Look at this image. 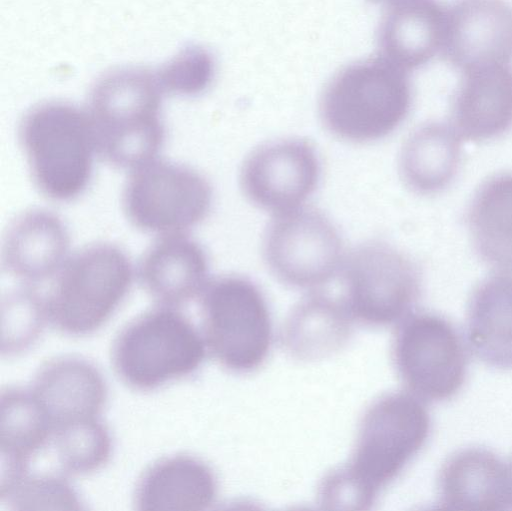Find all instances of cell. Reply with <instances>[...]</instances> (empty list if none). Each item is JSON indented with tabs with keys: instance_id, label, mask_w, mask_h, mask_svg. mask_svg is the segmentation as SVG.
Instances as JSON below:
<instances>
[{
	"instance_id": "cell-2",
	"label": "cell",
	"mask_w": 512,
	"mask_h": 511,
	"mask_svg": "<svg viewBox=\"0 0 512 511\" xmlns=\"http://www.w3.org/2000/svg\"><path fill=\"white\" fill-rule=\"evenodd\" d=\"M164 93L157 70L125 67L98 78L87 111L96 153L120 168L134 169L155 159L165 140L160 115Z\"/></svg>"
},
{
	"instance_id": "cell-26",
	"label": "cell",
	"mask_w": 512,
	"mask_h": 511,
	"mask_svg": "<svg viewBox=\"0 0 512 511\" xmlns=\"http://www.w3.org/2000/svg\"><path fill=\"white\" fill-rule=\"evenodd\" d=\"M49 445L64 474H88L110 459L112 442L106 426L98 418L52 428Z\"/></svg>"
},
{
	"instance_id": "cell-23",
	"label": "cell",
	"mask_w": 512,
	"mask_h": 511,
	"mask_svg": "<svg viewBox=\"0 0 512 511\" xmlns=\"http://www.w3.org/2000/svg\"><path fill=\"white\" fill-rule=\"evenodd\" d=\"M458 134L443 123L417 128L405 141L400 154L401 177L412 191L428 195L445 189L460 164Z\"/></svg>"
},
{
	"instance_id": "cell-15",
	"label": "cell",
	"mask_w": 512,
	"mask_h": 511,
	"mask_svg": "<svg viewBox=\"0 0 512 511\" xmlns=\"http://www.w3.org/2000/svg\"><path fill=\"white\" fill-rule=\"evenodd\" d=\"M208 270L202 246L179 233L162 235L145 251L138 276L155 301L176 308L202 294Z\"/></svg>"
},
{
	"instance_id": "cell-24",
	"label": "cell",
	"mask_w": 512,
	"mask_h": 511,
	"mask_svg": "<svg viewBox=\"0 0 512 511\" xmlns=\"http://www.w3.org/2000/svg\"><path fill=\"white\" fill-rule=\"evenodd\" d=\"M475 251L488 265L512 271V172L482 183L467 214Z\"/></svg>"
},
{
	"instance_id": "cell-19",
	"label": "cell",
	"mask_w": 512,
	"mask_h": 511,
	"mask_svg": "<svg viewBox=\"0 0 512 511\" xmlns=\"http://www.w3.org/2000/svg\"><path fill=\"white\" fill-rule=\"evenodd\" d=\"M446 9L436 0H404L383 18L378 43L381 55L404 70L420 68L442 51Z\"/></svg>"
},
{
	"instance_id": "cell-9",
	"label": "cell",
	"mask_w": 512,
	"mask_h": 511,
	"mask_svg": "<svg viewBox=\"0 0 512 511\" xmlns=\"http://www.w3.org/2000/svg\"><path fill=\"white\" fill-rule=\"evenodd\" d=\"M213 201L208 180L191 167L150 160L133 169L122 195L124 212L137 228L162 235L201 223Z\"/></svg>"
},
{
	"instance_id": "cell-27",
	"label": "cell",
	"mask_w": 512,
	"mask_h": 511,
	"mask_svg": "<svg viewBox=\"0 0 512 511\" xmlns=\"http://www.w3.org/2000/svg\"><path fill=\"white\" fill-rule=\"evenodd\" d=\"M3 355L27 350L41 335L48 320L46 299L30 287L9 292L1 303Z\"/></svg>"
},
{
	"instance_id": "cell-1",
	"label": "cell",
	"mask_w": 512,
	"mask_h": 511,
	"mask_svg": "<svg viewBox=\"0 0 512 511\" xmlns=\"http://www.w3.org/2000/svg\"><path fill=\"white\" fill-rule=\"evenodd\" d=\"M430 416L408 393L380 397L365 412L351 460L333 470L319 487L325 509L367 510L422 449Z\"/></svg>"
},
{
	"instance_id": "cell-8",
	"label": "cell",
	"mask_w": 512,
	"mask_h": 511,
	"mask_svg": "<svg viewBox=\"0 0 512 511\" xmlns=\"http://www.w3.org/2000/svg\"><path fill=\"white\" fill-rule=\"evenodd\" d=\"M343 304L352 319L386 326L410 315L421 295V275L405 254L382 242L355 247L342 265Z\"/></svg>"
},
{
	"instance_id": "cell-17",
	"label": "cell",
	"mask_w": 512,
	"mask_h": 511,
	"mask_svg": "<svg viewBox=\"0 0 512 511\" xmlns=\"http://www.w3.org/2000/svg\"><path fill=\"white\" fill-rule=\"evenodd\" d=\"M463 74L452 102L456 133L484 141L508 132L512 127V68L487 66Z\"/></svg>"
},
{
	"instance_id": "cell-4",
	"label": "cell",
	"mask_w": 512,
	"mask_h": 511,
	"mask_svg": "<svg viewBox=\"0 0 512 511\" xmlns=\"http://www.w3.org/2000/svg\"><path fill=\"white\" fill-rule=\"evenodd\" d=\"M32 180L55 201H70L87 188L96 153L88 112L66 101L31 108L19 126Z\"/></svg>"
},
{
	"instance_id": "cell-31",
	"label": "cell",
	"mask_w": 512,
	"mask_h": 511,
	"mask_svg": "<svg viewBox=\"0 0 512 511\" xmlns=\"http://www.w3.org/2000/svg\"><path fill=\"white\" fill-rule=\"evenodd\" d=\"M508 470H509L511 493H512V459H511L510 466H509Z\"/></svg>"
},
{
	"instance_id": "cell-30",
	"label": "cell",
	"mask_w": 512,
	"mask_h": 511,
	"mask_svg": "<svg viewBox=\"0 0 512 511\" xmlns=\"http://www.w3.org/2000/svg\"><path fill=\"white\" fill-rule=\"evenodd\" d=\"M374 2H378V3H388V4H396V3H399L401 1H404V0H372Z\"/></svg>"
},
{
	"instance_id": "cell-28",
	"label": "cell",
	"mask_w": 512,
	"mask_h": 511,
	"mask_svg": "<svg viewBox=\"0 0 512 511\" xmlns=\"http://www.w3.org/2000/svg\"><path fill=\"white\" fill-rule=\"evenodd\" d=\"M0 498L15 510L82 509L77 492L58 473H27Z\"/></svg>"
},
{
	"instance_id": "cell-7",
	"label": "cell",
	"mask_w": 512,
	"mask_h": 511,
	"mask_svg": "<svg viewBox=\"0 0 512 511\" xmlns=\"http://www.w3.org/2000/svg\"><path fill=\"white\" fill-rule=\"evenodd\" d=\"M206 345L225 368L251 372L265 361L272 344V324L266 300L251 280L218 277L201 294Z\"/></svg>"
},
{
	"instance_id": "cell-10",
	"label": "cell",
	"mask_w": 512,
	"mask_h": 511,
	"mask_svg": "<svg viewBox=\"0 0 512 511\" xmlns=\"http://www.w3.org/2000/svg\"><path fill=\"white\" fill-rule=\"evenodd\" d=\"M393 360L405 387L417 398L440 402L462 388L468 369L464 342L455 326L442 316H407L398 328Z\"/></svg>"
},
{
	"instance_id": "cell-25",
	"label": "cell",
	"mask_w": 512,
	"mask_h": 511,
	"mask_svg": "<svg viewBox=\"0 0 512 511\" xmlns=\"http://www.w3.org/2000/svg\"><path fill=\"white\" fill-rule=\"evenodd\" d=\"M352 318L343 302L314 294L291 312L283 334L289 352L303 360H315L337 352L348 340Z\"/></svg>"
},
{
	"instance_id": "cell-6",
	"label": "cell",
	"mask_w": 512,
	"mask_h": 511,
	"mask_svg": "<svg viewBox=\"0 0 512 511\" xmlns=\"http://www.w3.org/2000/svg\"><path fill=\"white\" fill-rule=\"evenodd\" d=\"M205 354L194 324L175 308L161 305L123 328L114 341L112 361L126 384L149 391L193 374Z\"/></svg>"
},
{
	"instance_id": "cell-21",
	"label": "cell",
	"mask_w": 512,
	"mask_h": 511,
	"mask_svg": "<svg viewBox=\"0 0 512 511\" xmlns=\"http://www.w3.org/2000/svg\"><path fill=\"white\" fill-rule=\"evenodd\" d=\"M0 400V492H4L29 473L33 456L49 446L52 424L31 390L9 387Z\"/></svg>"
},
{
	"instance_id": "cell-29",
	"label": "cell",
	"mask_w": 512,
	"mask_h": 511,
	"mask_svg": "<svg viewBox=\"0 0 512 511\" xmlns=\"http://www.w3.org/2000/svg\"><path fill=\"white\" fill-rule=\"evenodd\" d=\"M165 93L196 96L211 85L215 61L204 48L190 45L157 69Z\"/></svg>"
},
{
	"instance_id": "cell-3",
	"label": "cell",
	"mask_w": 512,
	"mask_h": 511,
	"mask_svg": "<svg viewBox=\"0 0 512 511\" xmlns=\"http://www.w3.org/2000/svg\"><path fill=\"white\" fill-rule=\"evenodd\" d=\"M411 104L407 71L380 55L338 72L323 92L320 115L334 136L364 143L391 134L405 120Z\"/></svg>"
},
{
	"instance_id": "cell-12",
	"label": "cell",
	"mask_w": 512,
	"mask_h": 511,
	"mask_svg": "<svg viewBox=\"0 0 512 511\" xmlns=\"http://www.w3.org/2000/svg\"><path fill=\"white\" fill-rule=\"evenodd\" d=\"M320 174L314 147L286 139L261 145L247 156L240 185L251 203L277 215L302 207L317 188Z\"/></svg>"
},
{
	"instance_id": "cell-5",
	"label": "cell",
	"mask_w": 512,
	"mask_h": 511,
	"mask_svg": "<svg viewBox=\"0 0 512 511\" xmlns=\"http://www.w3.org/2000/svg\"><path fill=\"white\" fill-rule=\"evenodd\" d=\"M132 281V263L119 246H86L59 270L46 298L48 320L68 335L92 334L119 307Z\"/></svg>"
},
{
	"instance_id": "cell-16",
	"label": "cell",
	"mask_w": 512,
	"mask_h": 511,
	"mask_svg": "<svg viewBox=\"0 0 512 511\" xmlns=\"http://www.w3.org/2000/svg\"><path fill=\"white\" fill-rule=\"evenodd\" d=\"M70 247L62 219L45 209H31L9 225L2 244V266L26 283H38L57 274Z\"/></svg>"
},
{
	"instance_id": "cell-11",
	"label": "cell",
	"mask_w": 512,
	"mask_h": 511,
	"mask_svg": "<svg viewBox=\"0 0 512 511\" xmlns=\"http://www.w3.org/2000/svg\"><path fill=\"white\" fill-rule=\"evenodd\" d=\"M270 271L295 288H315L328 283L342 268L343 243L334 224L314 208L275 215L263 241Z\"/></svg>"
},
{
	"instance_id": "cell-20",
	"label": "cell",
	"mask_w": 512,
	"mask_h": 511,
	"mask_svg": "<svg viewBox=\"0 0 512 511\" xmlns=\"http://www.w3.org/2000/svg\"><path fill=\"white\" fill-rule=\"evenodd\" d=\"M212 469L198 458L176 455L149 467L138 481L137 509L143 511H201L217 497Z\"/></svg>"
},
{
	"instance_id": "cell-13",
	"label": "cell",
	"mask_w": 512,
	"mask_h": 511,
	"mask_svg": "<svg viewBox=\"0 0 512 511\" xmlns=\"http://www.w3.org/2000/svg\"><path fill=\"white\" fill-rule=\"evenodd\" d=\"M442 53L462 72L512 61V5L456 0L446 9Z\"/></svg>"
},
{
	"instance_id": "cell-18",
	"label": "cell",
	"mask_w": 512,
	"mask_h": 511,
	"mask_svg": "<svg viewBox=\"0 0 512 511\" xmlns=\"http://www.w3.org/2000/svg\"><path fill=\"white\" fill-rule=\"evenodd\" d=\"M31 391L52 428L98 418L107 400V386L99 370L74 357L46 363L36 375Z\"/></svg>"
},
{
	"instance_id": "cell-14",
	"label": "cell",
	"mask_w": 512,
	"mask_h": 511,
	"mask_svg": "<svg viewBox=\"0 0 512 511\" xmlns=\"http://www.w3.org/2000/svg\"><path fill=\"white\" fill-rule=\"evenodd\" d=\"M437 509L502 511L512 508L509 470L485 448L462 449L442 465L438 478Z\"/></svg>"
},
{
	"instance_id": "cell-22",
	"label": "cell",
	"mask_w": 512,
	"mask_h": 511,
	"mask_svg": "<svg viewBox=\"0 0 512 511\" xmlns=\"http://www.w3.org/2000/svg\"><path fill=\"white\" fill-rule=\"evenodd\" d=\"M466 337L483 363L512 369V276L492 275L475 288L468 303Z\"/></svg>"
}]
</instances>
